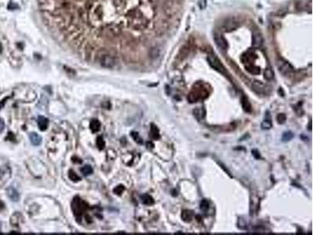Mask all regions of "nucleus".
Wrapping results in <instances>:
<instances>
[{
	"instance_id": "f257e3e1",
	"label": "nucleus",
	"mask_w": 313,
	"mask_h": 235,
	"mask_svg": "<svg viewBox=\"0 0 313 235\" xmlns=\"http://www.w3.org/2000/svg\"><path fill=\"white\" fill-rule=\"evenodd\" d=\"M117 63L116 57L109 53H103L99 56V64L104 68H114Z\"/></svg>"
},
{
	"instance_id": "f03ea898",
	"label": "nucleus",
	"mask_w": 313,
	"mask_h": 235,
	"mask_svg": "<svg viewBox=\"0 0 313 235\" xmlns=\"http://www.w3.org/2000/svg\"><path fill=\"white\" fill-rule=\"evenodd\" d=\"M86 209V204L78 197L74 198L72 202V210L76 217H81Z\"/></svg>"
},
{
	"instance_id": "7ed1b4c3",
	"label": "nucleus",
	"mask_w": 313,
	"mask_h": 235,
	"mask_svg": "<svg viewBox=\"0 0 313 235\" xmlns=\"http://www.w3.org/2000/svg\"><path fill=\"white\" fill-rule=\"evenodd\" d=\"M278 69L283 75H288L294 71V67L291 64L284 60H280L278 61Z\"/></svg>"
},
{
	"instance_id": "20e7f679",
	"label": "nucleus",
	"mask_w": 313,
	"mask_h": 235,
	"mask_svg": "<svg viewBox=\"0 0 313 235\" xmlns=\"http://www.w3.org/2000/svg\"><path fill=\"white\" fill-rule=\"evenodd\" d=\"M207 61H208L209 64L211 66V67L216 70V71H219L220 73H225V68L223 67L222 64H221V62L218 60V58L213 55H209L207 57Z\"/></svg>"
},
{
	"instance_id": "39448f33",
	"label": "nucleus",
	"mask_w": 313,
	"mask_h": 235,
	"mask_svg": "<svg viewBox=\"0 0 313 235\" xmlns=\"http://www.w3.org/2000/svg\"><path fill=\"white\" fill-rule=\"evenodd\" d=\"M214 43H215L216 46L218 47L221 49L222 50H225L228 48V43H227V41L225 40V38L223 37V36H222L221 34H214Z\"/></svg>"
},
{
	"instance_id": "423d86ee",
	"label": "nucleus",
	"mask_w": 313,
	"mask_h": 235,
	"mask_svg": "<svg viewBox=\"0 0 313 235\" xmlns=\"http://www.w3.org/2000/svg\"><path fill=\"white\" fill-rule=\"evenodd\" d=\"M251 88L254 92L258 94H266L268 93V87L258 81H254L251 85Z\"/></svg>"
},
{
	"instance_id": "0eeeda50",
	"label": "nucleus",
	"mask_w": 313,
	"mask_h": 235,
	"mask_svg": "<svg viewBox=\"0 0 313 235\" xmlns=\"http://www.w3.org/2000/svg\"><path fill=\"white\" fill-rule=\"evenodd\" d=\"M252 45L255 48H260L263 45V37L262 34L258 32H255L252 36Z\"/></svg>"
},
{
	"instance_id": "6e6552de",
	"label": "nucleus",
	"mask_w": 313,
	"mask_h": 235,
	"mask_svg": "<svg viewBox=\"0 0 313 235\" xmlns=\"http://www.w3.org/2000/svg\"><path fill=\"white\" fill-rule=\"evenodd\" d=\"M6 194H7L8 198L10 200H12L13 202H18L20 200V195L19 193L17 192L15 188H12V187H9V188H7L6 190Z\"/></svg>"
},
{
	"instance_id": "1a4fd4ad",
	"label": "nucleus",
	"mask_w": 313,
	"mask_h": 235,
	"mask_svg": "<svg viewBox=\"0 0 313 235\" xmlns=\"http://www.w3.org/2000/svg\"><path fill=\"white\" fill-rule=\"evenodd\" d=\"M38 126H39V129L41 131H45L48 128L49 121L48 119L45 118L44 116H39L38 118Z\"/></svg>"
},
{
	"instance_id": "9d476101",
	"label": "nucleus",
	"mask_w": 313,
	"mask_h": 235,
	"mask_svg": "<svg viewBox=\"0 0 313 235\" xmlns=\"http://www.w3.org/2000/svg\"><path fill=\"white\" fill-rule=\"evenodd\" d=\"M181 217H182V219L186 223H189L191 222L192 219H193V213L192 211L188 210V209H185L182 212V214H181Z\"/></svg>"
},
{
	"instance_id": "9b49d317",
	"label": "nucleus",
	"mask_w": 313,
	"mask_h": 235,
	"mask_svg": "<svg viewBox=\"0 0 313 235\" xmlns=\"http://www.w3.org/2000/svg\"><path fill=\"white\" fill-rule=\"evenodd\" d=\"M29 138L32 144L35 146H39L42 143V137L36 133H31L29 135Z\"/></svg>"
},
{
	"instance_id": "f8f14e48",
	"label": "nucleus",
	"mask_w": 313,
	"mask_h": 235,
	"mask_svg": "<svg viewBox=\"0 0 313 235\" xmlns=\"http://www.w3.org/2000/svg\"><path fill=\"white\" fill-rule=\"evenodd\" d=\"M150 136L154 140H158L160 138V133L159 129L155 125L151 124V132H150Z\"/></svg>"
},
{
	"instance_id": "ddd939ff",
	"label": "nucleus",
	"mask_w": 313,
	"mask_h": 235,
	"mask_svg": "<svg viewBox=\"0 0 313 235\" xmlns=\"http://www.w3.org/2000/svg\"><path fill=\"white\" fill-rule=\"evenodd\" d=\"M140 198H141L142 202L146 205H151L154 203V198L147 194H144Z\"/></svg>"
},
{
	"instance_id": "4468645a",
	"label": "nucleus",
	"mask_w": 313,
	"mask_h": 235,
	"mask_svg": "<svg viewBox=\"0 0 313 235\" xmlns=\"http://www.w3.org/2000/svg\"><path fill=\"white\" fill-rule=\"evenodd\" d=\"M100 122L97 119H92L90 122V129L93 133H96L100 129Z\"/></svg>"
},
{
	"instance_id": "2eb2a0df",
	"label": "nucleus",
	"mask_w": 313,
	"mask_h": 235,
	"mask_svg": "<svg viewBox=\"0 0 313 235\" xmlns=\"http://www.w3.org/2000/svg\"><path fill=\"white\" fill-rule=\"evenodd\" d=\"M193 114H194L196 119H199V120L203 119L205 117V111L203 108H196L193 111Z\"/></svg>"
},
{
	"instance_id": "dca6fc26",
	"label": "nucleus",
	"mask_w": 313,
	"mask_h": 235,
	"mask_svg": "<svg viewBox=\"0 0 313 235\" xmlns=\"http://www.w3.org/2000/svg\"><path fill=\"white\" fill-rule=\"evenodd\" d=\"M242 105L243 108H244V110L248 113H250L251 112V105L250 104L249 100L247 99L245 97H243L242 98Z\"/></svg>"
},
{
	"instance_id": "f3484780",
	"label": "nucleus",
	"mask_w": 313,
	"mask_h": 235,
	"mask_svg": "<svg viewBox=\"0 0 313 235\" xmlns=\"http://www.w3.org/2000/svg\"><path fill=\"white\" fill-rule=\"evenodd\" d=\"M264 77H265V79L267 80L273 79V78H274V73H273V71L270 67L265 68V70L264 71Z\"/></svg>"
},
{
	"instance_id": "a211bd4d",
	"label": "nucleus",
	"mask_w": 313,
	"mask_h": 235,
	"mask_svg": "<svg viewBox=\"0 0 313 235\" xmlns=\"http://www.w3.org/2000/svg\"><path fill=\"white\" fill-rule=\"evenodd\" d=\"M272 126H273V124H272V121H271L270 118H265V120L263 121V122H262V129H271V127H272Z\"/></svg>"
},
{
	"instance_id": "6ab92c4d",
	"label": "nucleus",
	"mask_w": 313,
	"mask_h": 235,
	"mask_svg": "<svg viewBox=\"0 0 313 235\" xmlns=\"http://www.w3.org/2000/svg\"><path fill=\"white\" fill-rule=\"evenodd\" d=\"M68 176H69L70 180H71V181H73V182H78V181H80L81 180V177H80L79 176L77 175V174L75 173V172H74L73 170H70V171L68 172Z\"/></svg>"
},
{
	"instance_id": "aec40b11",
	"label": "nucleus",
	"mask_w": 313,
	"mask_h": 235,
	"mask_svg": "<svg viewBox=\"0 0 313 235\" xmlns=\"http://www.w3.org/2000/svg\"><path fill=\"white\" fill-rule=\"evenodd\" d=\"M93 16L95 20H101L103 17V9L101 7L96 8L93 10Z\"/></svg>"
},
{
	"instance_id": "412c9836",
	"label": "nucleus",
	"mask_w": 313,
	"mask_h": 235,
	"mask_svg": "<svg viewBox=\"0 0 313 235\" xmlns=\"http://www.w3.org/2000/svg\"><path fill=\"white\" fill-rule=\"evenodd\" d=\"M293 137H294V133H292L291 131H287V132L283 133V136H282V140L283 142L290 141V140H292Z\"/></svg>"
},
{
	"instance_id": "4be33fe9",
	"label": "nucleus",
	"mask_w": 313,
	"mask_h": 235,
	"mask_svg": "<svg viewBox=\"0 0 313 235\" xmlns=\"http://www.w3.org/2000/svg\"><path fill=\"white\" fill-rule=\"evenodd\" d=\"M81 172L84 176H88L92 174L93 171H92V169L90 165H85V166L81 168Z\"/></svg>"
},
{
	"instance_id": "5701e85b",
	"label": "nucleus",
	"mask_w": 313,
	"mask_h": 235,
	"mask_svg": "<svg viewBox=\"0 0 313 235\" xmlns=\"http://www.w3.org/2000/svg\"><path fill=\"white\" fill-rule=\"evenodd\" d=\"M200 209H201L203 212H207V210H208L209 209V202L207 200H205V199H203L201 201V202H200Z\"/></svg>"
},
{
	"instance_id": "b1692460",
	"label": "nucleus",
	"mask_w": 313,
	"mask_h": 235,
	"mask_svg": "<svg viewBox=\"0 0 313 235\" xmlns=\"http://www.w3.org/2000/svg\"><path fill=\"white\" fill-rule=\"evenodd\" d=\"M150 55H151V58H153V59L158 58V57L160 56V50L157 47L153 48V49H151V50Z\"/></svg>"
},
{
	"instance_id": "393cba45",
	"label": "nucleus",
	"mask_w": 313,
	"mask_h": 235,
	"mask_svg": "<svg viewBox=\"0 0 313 235\" xmlns=\"http://www.w3.org/2000/svg\"><path fill=\"white\" fill-rule=\"evenodd\" d=\"M131 136H132L133 140L136 142L137 143H139V144H142V143H143V140H142V138L140 137V135H139V133H137V132H134V131L132 132Z\"/></svg>"
},
{
	"instance_id": "a878e982",
	"label": "nucleus",
	"mask_w": 313,
	"mask_h": 235,
	"mask_svg": "<svg viewBox=\"0 0 313 235\" xmlns=\"http://www.w3.org/2000/svg\"><path fill=\"white\" fill-rule=\"evenodd\" d=\"M96 143H97V147L99 150H103L105 147V141L103 139L102 136H99L96 140Z\"/></svg>"
},
{
	"instance_id": "bb28decb",
	"label": "nucleus",
	"mask_w": 313,
	"mask_h": 235,
	"mask_svg": "<svg viewBox=\"0 0 313 235\" xmlns=\"http://www.w3.org/2000/svg\"><path fill=\"white\" fill-rule=\"evenodd\" d=\"M276 119H277V122L279 124H283L286 122V120H287V117H286V115H285V114L281 113L279 114V115H277Z\"/></svg>"
},
{
	"instance_id": "cd10ccee",
	"label": "nucleus",
	"mask_w": 313,
	"mask_h": 235,
	"mask_svg": "<svg viewBox=\"0 0 313 235\" xmlns=\"http://www.w3.org/2000/svg\"><path fill=\"white\" fill-rule=\"evenodd\" d=\"M124 190H125V188L123 187V186L119 185V186H117V187H116V188L114 189V193L117 195H121L122 194V192L124 191Z\"/></svg>"
},
{
	"instance_id": "c85d7f7f",
	"label": "nucleus",
	"mask_w": 313,
	"mask_h": 235,
	"mask_svg": "<svg viewBox=\"0 0 313 235\" xmlns=\"http://www.w3.org/2000/svg\"><path fill=\"white\" fill-rule=\"evenodd\" d=\"M4 129H5V122L2 119H0V133L4 130Z\"/></svg>"
},
{
	"instance_id": "c756f323",
	"label": "nucleus",
	"mask_w": 313,
	"mask_h": 235,
	"mask_svg": "<svg viewBox=\"0 0 313 235\" xmlns=\"http://www.w3.org/2000/svg\"><path fill=\"white\" fill-rule=\"evenodd\" d=\"M252 154L255 156V158H260V154L258 153V151L257 150H252Z\"/></svg>"
},
{
	"instance_id": "7c9ffc66",
	"label": "nucleus",
	"mask_w": 313,
	"mask_h": 235,
	"mask_svg": "<svg viewBox=\"0 0 313 235\" xmlns=\"http://www.w3.org/2000/svg\"><path fill=\"white\" fill-rule=\"evenodd\" d=\"M147 147H149V148H153L154 147V145H153L152 143H147Z\"/></svg>"
},
{
	"instance_id": "2f4dec72",
	"label": "nucleus",
	"mask_w": 313,
	"mask_h": 235,
	"mask_svg": "<svg viewBox=\"0 0 313 235\" xmlns=\"http://www.w3.org/2000/svg\"><path fill=\"white\" fill-rule=\"evenodd\" d=\"M308 126H309V129L311 130V122H309V125H308Z\"/></svg>"
}]
</instances>
